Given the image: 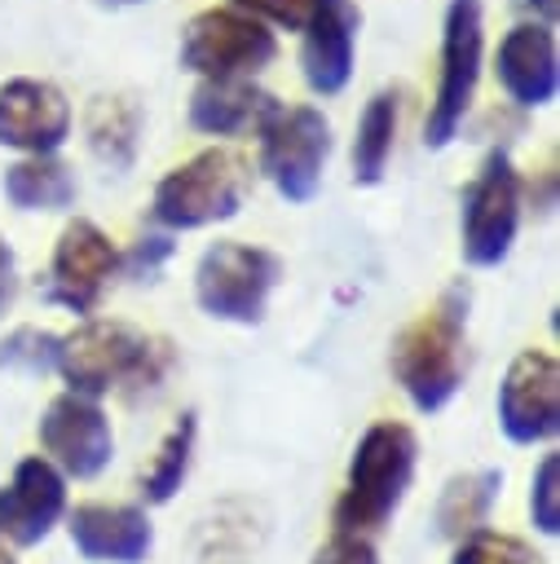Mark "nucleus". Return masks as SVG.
Masks as SVG:
<instances>
[{"mask_svg":"<svg viewBox=\"0 0 560 564\" xmlns=\"http://www.w3.org/2000/svg\"><path fill=\"white\" fill-rule=\"evenodd\" d=\"M463 326H467V282H454L437 304L414 317L392 344V375L410 405L437 414L463 383Z\"/></svg>","mask_w":560,"mask_h":564,"instance_id":"f257e3e1","label":"nucleus"},{"mask_svg":"<svg viewBox=\"0 0 560 564\" xmlns=\"http://www.w3.org/2000/svg\"><path fill=\"white\" fill-rule=\"evenodd\" d=\"M414 458H419V441L406 423H392V419L370 423L353 449L348 485L335 502V533L366 538L370 529H384L410 489Z\"/></svg>","mask_w":560,"mask_h":564,"instance_id":"f03ea898","label":"nucleus"},{"mask_svg":"<svg viewBox=\"0 0 560 564\" xmlns=\"http://www.w3.org/2000/svg\"><path fill=\"white\" fill-rule=\"evenodd\" d=\"M53 366L62 370V379L71 383L75 397L93 401L119 383L154 388L159 375L168 370V344L150 339L123 322H84L79 330L57 339Z\"/></svg>","mask_w":560,"mask_h":564,"instance_id":"7ed1b4c3","label":"nucleus"},{"mask_svg":"<svg viewBox=\"0 0 560 564\" xmlns=\"http://www.w3.org/2000/svg\"><path fill=\"white\" fill-rule=\"evenodd\" d=\"M247 194V163L229 150H203L172 167L150 198V216L168 229H198L229 220Z\"/></svg>","mask_w":560,"mask_h":564,"instance_id":"20e7f679","label":"nucleus"},{"mask_svg":"<svg viewBox=\"0 0 560 564\" xmlns=\"http://www.w3.org/2000/svg\"><path fill=\"white\" fill-rule=\"evenodd\" d=\"M278 278H282V264L273 251L247 247V242H212L194 269V300L216 322L256 326L265 317V304Z\"/></svg>","mask_w":560,"mask_h":564,"instance_id":"39448f33","label":"nucleus"},{"mask_svg":"<svg viewBox=\"0 0 560 564\" xmlns=\"http://www.w3.org/2000/svg\"><path fill=\"white\" fill-rule=\"evenodd\" d=\"M273 57H278V35L260 18L234 4L194 13L181 35V66L203 79H247L265 70Z\"/></svg>","mask_w":560,"mask_h":564,"instance_id":"423d86ee","label":"nucleus"},{"mask_svg":"<svg viewBox=\"0 0 560 564\" xmlns=\"http://www.w3.org/2000/svg\"><path fill=\"white\" fill-rule=\"evenodd\" d=\"M260 172L287 203H309L331 159V123L313 106H273L260 123Z\"/></svg>","mask_w":560,"mask_h":564,"instance_id":"0eeeda50","label":"nucleus"},{"mask_svg":"<svg viewBox=\"0 0 560 564\" xmlns=\"http://www.w3.org/2000/svg\"><path fill=\"white\" fill-rule=\"evenodd\" d=\"M481 44H485L481 0H450L445 26H441V79H437V97L423 119L428 150L450 145V137L463 128V115L472 106L476 75H481Z\"/></svg>","mask_w":560,"mask_h":564,"instance_id":"6e6552de","label":"nucleus"},{"mask_svg":"<svg viewBox=\"0 0 560 564\" xmlns=\"http://www.w3.org/2000/svg\"><path fill=\"white\" fill-rule=\"evenodd\" d=\"M520 225V176L507 150H489L472 185L463 189V260L494 269L507 260Z\"/></svg>","mask_w":560,"mask_h":564,"instance_id":"1a4fd4ad","label":"nucleus"},{"mask_svg":"<svg viewBox=\"0 0 560 564\" xmlns=\"http://www.w3.org/2000/svg\"><path fill=\"white\" fill-rule=\"evenodd\" d=\"M498 423L507 441L538 445L560 427V366L542 348L516 352L498 383Z\"/></svg>","mask_w":560,"mask_h":564,"instance_id":"9d476101","label":"nucleus"},{"mask_svg":"<svg viewBox=\"0 0 560 564\" xmlns=\"http://www.w3.org/2000/svg\"><path fill=\"white\" fill-rule=\"evenodd\" d=\"M40 445L49 449V463L75 480L101 476L115 454L110 419L101 414L97 401H84L75 392H62L49 401V410L40 419Z\"/></svg>","mask_w":560,"mask_h":564,"instance_id":"9b49d317","label":"nucleus"},{"mask_svg":"<svg viewBox=\"0 0 560 564\" xmlns=\"http://www.w3.org/2000/svg\"><path fill=\"white\" fill-rule=\"evenodd\" d=\"M119 269L115 242L93 220H71L53 247L49 264V300H57L71 313H93L110 273Z\"/></svg>","mask_w":560,"mask_h":564,"instance_id":"f8f14e48","label":"nucleus"},{"mask_svg":"<svg viewBox=\"0 0 560 564\" xmlns=\"http://www.w3.org/2000/svg\"><path fill=\"white\" fill-rule=\"evenodd\" d=\"M66 516V476L31 454L13 467L9 485H0V538L13 546H35L53 533V524Z\"/></svg>","mask_w":560,"mask_h":564,"instance_id":"ddd939ff","label":"nucleus"},{"mask_svg":"<svg viewBox=\"0 0 560 564\" xmlns=\"http://www.w3.org/2000/svg\"><path fill=\"white\" fill-rule=\"evenodd\" d=\"M71 132V106L49 79L0 84V145L22 154H53Z\"/></svg>","mask_w":560,"mask_h":564,"instance_id":"4468645a","label":"nucleus"},{"mask_svg":"<svg viewBox=\"0 0 560 564\" xmlns=\"http://www.w3.org/2000/svg\"><path fill=\"white\" fill-rule=\"evenodd\" d=\"M357 26L362 13L353 0H313L300 44V66H304V84L322 97L340 93L353 75V53H357Z\"/></svg>","mask_w":560,"mask_h":564,"instance_id":"2eb2a0df","label":"nucleus"},{"mask_svg":"<svg viewBox=\"0 0 560 564\" xmlns=\"http://www.w3.org/2000/svg\"><path fill=\"white\" fill-rule=\"evenodd\" d=\"M71 542L93 564H141L154 546V529L141 507L123 502H84L66 520Z\"/></svg>","mask_w":560,"mask_h":564,"instance_id":"dca6fc26","label":"nucleus"},{"mask_svg":"<svg viewBox=\"0 0 560 564\" xmlns=\"http://www.w3.org/2000/svg\"><path fill=\"white\" fill-rule=\"evenodd\" d=\"M498 79L516 106H547L556 97V35L542 22H520L498 44Z\"/></svg>","mask_w":560,"mask_h":564,"instance_id":"f3484780","label":"nucleus"},{"mask_svg":"<svg viewBox=\"0 0 560 564\" xmlns=\"http://www.w3.org/2000/svg\"><path fill=\"white\" fill-rule=\"evenodd\" d=\"M278 101L251 79H203L190 97V123L212 137H234L247 123H260Z\"/></svg>","mask_w":560,"mask_h":564,"instance_id":"a211bd4d","label":"nucleus"},{"mask_svg":"<svg viewBox=\"0 0 560 564\" xmlns=\"http://www.w3.org/2000/svg\"><path fill=\"white\" fill-rule=\"evenodd\" d=\"M4 198L18 212H62L75 203V172L53 154H26L4 167Z\"/></svg>","mask_w":560,"mask_h":564,"instance_id":"6ab92c4d","label":"nucleus"},{"mask_svg":"<svg viewBox=\"0 0 560 564\" xmlns=\"http://www.w3.org/2000/svg\"><path fill=\"white\" fill-rule=\"evenodd\" d=\"M503 489V471L498 467H485V471H463L454 476L445 489H441V502H437V529L445 538H467L485 524L494 498Z\"/></svg>","mask_w":560,"mask_h":564,"instance_id":"aec40b11","label":"nucleus"},{"mask_svg":"<svg viewBox=\"0 0 560 564\" xmlns=\"http://www.w3.org/2000/svg\"><path fill=\"white\" fill-rule=\"evenodd\" d=\"M84 132H88V145L101 163L110 167H132L137 159V137H141V110L137 101L128 97H97L88 106V119H84Z\"/></svg>","mask_w":560,"mask_h":564,"instance_id":"412c9836","label":"nucleus"},{"mask_svg":"<svg viewBox=\"0 0 560 564\" xmlns=\"http://www.w3.org/2000/svg\"><path fill=\"white\" fill-rule=\"evenodd\" d=\"M392 137H397V93L379 88L366 101V110L357 119V137H353V181L357 185H375L384 176Z\"/></svg>","mask_w":560,"mask_h":564,"instance_id":"4be33fe9","label":"nucleus"},{"mask_svg":"<svg viewBox=\"0 0 560 564\" xmlns=\"http://www.w3.org/2000/svg\"><path fill=\"white\" fill-rule=\"evenodd\" d=\"M194 432H198V419H194V410H185L172 423V432L163 436V445H159V454H154V463H150V471L141 480L150 502H168L181 489V480L190 471V454H194Z\"/></svg>","mask_w":560,"mask_h":564,"instance_id":"5701e85b","label":"nucleus"},{"mask_svg":"<svg viewBox=\"0 0 560 564\" xmlns=\"http://www.w3.org/2000/svg\"><path fill=\"white\" fill-rule=\"evenodd\" d=\"M450 564H547L529 542L511 538V533H489V529H476L459 542L454 560Z\"/></svg>","mask_w":560,"mask_h":564,"instance_id":"b1692460","label":"nucleus"},{"mask_svg":"<svg viewBox=\"0 0 560 564\" xmlns=\"http://www.w3.org/2000/svg\"><path fill=\"white\" fill-rule=\"evenodd\" d=\"M529 516H534V529L556 538L560 533V458L556 454H542V463L534 467V480H529Z\"/></svg>","mask_w":560,"mask_h":564,"instance_id":"393cba45","label":"nucleus"},{"mask_svg":"<svg viewBox=\"0 0 560 564\" xmlns=\"http://www.w3.org/2000/svg\"><path fill=\"white\" fill-rule=\"evenodd\" d=\"M0 361H13V366H26V370H49L57 361V335H44V330H18L0 344Z\"/></svg>","mask_w":560,"mask_h":564,"instance_id":"a878e982","label":"nucleus"},{"mask_svg":"<svg viewBox=\"0 0 560 564\" xmlns=\"http://www.w3.org/2000/svg\"><path fill=\"white\" fill-rule=\"evenodd\" d=\"M234 9H243V13L260 18L265 26L273 22V26L300 31V26L309 22V13H313V0H234Z\"/></svg>","mask_w":560,"mask_h":564,"instance_id":"bb28decb","label":"nucleus"},{"mask_svg":"<svg viewBox=\"0 0 560 564\" xmlns=\"http://www.w3.org/2000/svg\"><path fill=\"white\" fill-rule=\"evenodd\" d=\"M313 564H379V555H375V546H370L366 538H357V533H335L331 542H322V546L313 551Z\"/></svg>","mask_w":560,"mask_h":564,"instance_id":"cd10ccee","label":"nucleus"},{"mask_svg":"<svg viewBox=\"0 0 560 564\" xmlns=\"http://www.w3.org/2000/svg\"><path fill=\"white\" fill-rule=\"evenodd\" d=\"M168 256H172V238H168V234H146V238L132 247V256H128V273L150 278Z\"/></svg>","mask_w":560,"mask_h":564,"instance_id":"c85d7f7f","label":"nucleus"},{"mask_svg":"<svg viewBox=\"0 0 560 564\" xmlns=\"http://www.w3.org/2000/svg\"><path fill=\"white\" fill-rule=\"evenodd\" d=\"M13 295H18V264H13V247L0 234V317L13 308Z\"/></svg>","mask_w":560,"mask_h":564,"instance_id":"c756f323","label":"nucleus"},{"mask_svg":"<svg viewBox=\"0 0 560 564\" xmlns=\"http://www.w3.org/2000/svg\"><path fill=\"white\" fill-rule=\"evenodd\" d=\"M525 4L542 18V26H551V22H556V0H525Z\"/></svg>","mask_w":560,"mask_h":564,"instance_id":"7c9ffc66","label":"nucleus"},{"mask_svg":"<svg viewBox=\"0 0 560 564\" xmlns=\"http://www.w3.org/2000/svg\"><path fill=\"white\" fill-rule=\"evenodd\" d=\"M101 9H128V4H141V0H97Z\"/></svg>","mask_w":560,"mask_h":564,"instance_id":"2f4dec72","label":"nucleus"},{"mask_svg":"<svg viewBox=\"0 0 560 564\" xmlns=\"http://www.w3.org/2000/svg\"><path fill=\"white\" fill-rule=\"evenodd\" d=\"M0 564H13V560H9V551H4V542H0Z\"/></svg>","mask_w":560,"mask_h":564,"instance_id":"473e14b6","label":"nucleus"}]
</instances>
